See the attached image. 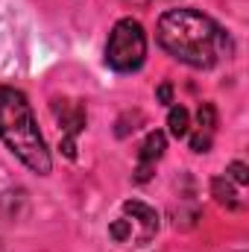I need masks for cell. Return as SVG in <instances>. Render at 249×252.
Returning a JSON list of instances; mask_svg holds the SVG:
<instances>
[{"label": "cell", "instance_id": "cell-4", "mask_svg": "<svg viewBox=\"0 0 249 252\" xmlns=\"http://www.w3.org/2000/svg\"><path fill=\"white\" fill-rule=\"evenodd\" d=\"M158 232V214L141 199H126L121 214L109 223V238L126 250L147 247Z\"/></svg>", "mask_w": 249, "mask_h": 252}, {"label": "cell", "instance_id": "cell-6", "mask_svg": "<svg viewBox=\"0 0 249 252\" xmlns=\"http://www.w3.org/2000/svg\"><path fill=\"white\" fill-rule=\"evenodd\" d=\"M164 150H167V138H164V132H150L144 141H141V147H138V167H135V182H147L150 176H153V170H156V161L164 156Z\"/></svg>", "mask_w": 249, "mask_h": 252}, {"label": "cell", "instance_id": "cell-8", "mask_svg": "<svg viewBox=\"0 0 249 252\" xmlns=\"http://www.w3.org/2000/svg\"><path fill=\"white\" fill-rule=\"evenodd\" d=\"M167 129L173 138H187L190 135V115L185 106H170L167 112Z\"/></svg>", "mask_w": 249, "mask_h": 252}, {"label": "cell", "instance_id": "cell-12", "mask_svg": "<svg viewBox=\"0 0 249 252\" xmlns=\"http://www.w3.org/2000/svg\"><path fill=\"white\" fill-rule=\"evenodd\" d=\"M156 97H158V103L170 106V103H173V85H170V82H161V85L156 88Z\"/></svg>", "mask_w": 249, "mask_h": 252}, {"label": "cell", "instance_id": "cell-1", "mask_svg": "<svg viewBox=\"0 0 249 252\" xmlns=\"http://www.w3.org/2000/svg\"><path fill=\"white\" fill-rule=\"evenodd\" d=\"M156 41L167 56L196 70H211L235 53L229 32L199 9H167L158 18Z\"/></svg>", "mask_w": 249, "mask_h": 252}, {"label": "cell", "instance_id": "cell-7", "mask_svg": "<svg viewBox=\"0 0 249 252\" xmlns=\"http://www.w3.org/2000/svg\"><path fill=\"white\" fill-rule=\"evenodd\" d=\"M211 196L223 205V208H229V211H238L244 202H241V196H238V190H235V182H229L226 176H214L211 179Z\"/></svg>", "mask_w": 249, "mask_h": 252}, {"label": "cell", "instance_id": "cell-13", "mask_svg": "<svg viewBox=\"0 0 249 252\" xmlns=\"http://www.w3.org/2000/svg\"><path fill=\"white\" fill-rule=\"evenodd\" d=\"M126 3H135V6H147L150 0H126Z\"/></svg>", "mask_w": 249, "mask_h": 252}, {"label": "cell", "instance_id": "cell-5", "mask_svg": "<svg viewBox=\"0 0 249 252\" xmlns=\"http://www.w3.org/2000/svg\"><path fill=\"white\" fill-rule=\"evenodd\" d=\"M50 109H53L56 121H59V126H62L59 150H62L67 158H76V138L82 135L85 121H88L85 106H82V103H73V100H53Z\"/></svg>", "mask_w": 249, "mask_h": 252}, {"label": "cell", "instance_id": "cell-11", "mask_svg": "<svg viewBox=\"0 0 249 252\" xmlns=\"http://www.w3.org/2000/svg\"><path fill=\"white\" fill-rule=\"evenodd\" d=\"M211 135H214V132H205V129L193 132V135H190V150H193V153H208V150H211Z\"/></svg>", "mask_w": 249, "mask_h": 252}, {"label": "cell", "instance_id": "cell-2", "mask_svg": "<svg viewBox=\"0 0 249 252\" xmlns=\"http://www.w3.org/2000/svg\"><path fill=\"white\" fill-rule=\"evenodd\" d=\"M0 141L32 173L47 176L53 170V158L44 144V135L38 132L32 106L27 94L12 85H0Z\"/></svg>", "mask_w": 249, "mask_h": 252}, {"label": "cell", "instance_id": "cell-9", "mask_svg": "<svg viewBox=\"0 0 249 252\" xmlns=\"http://www.w3.org/2000/svg\"><path fill=\"white\" fill-rule=\"evenodd\" d=\"M196 124H199V129H205V132H214V129H217V109H214L211 103H199V109H196Z\"/></svg>", "mask_w": 249, "mask_h": 252}, {"label": "cell", "instance_id": "cell-10", "mask_svg": "<svg viewBox=\"0 0 249 252\" xmlns=\"http://www.w3.org/2000/svg\"><path fill=\"white\" fill-rule=\"evenodd\" d=\"M226 179L244 188V185L249 182V170H247V164H244V161H232V164H229V173H226Z\"/></svg>", "mask_w": 249, "mask_h": 252}, {"label": "cell", "instance_id": "cell-3", "mask_svg": "<svg viewBox=\"0 0 249 252\" xmlns=\"http://www.w3.org/2000/svg\"><path fill=\"white\" fill-rule=\"evenodd\" d=\"M147 59V32L141 21L121 18L106 41V64L118 73H135Z\"/></svg>", "mask_w": 249, "mask_h": 252}]
</instances>
